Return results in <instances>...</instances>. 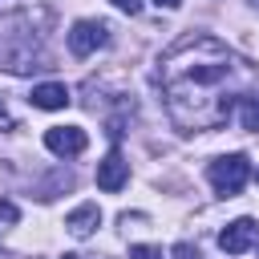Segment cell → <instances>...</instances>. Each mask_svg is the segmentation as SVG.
<instances>
[{
	"label": "cell",
	"instance_id": "cell-4",
	"mask_svg": "<svg viewBox=\"0 0 259 259\" xmlns=\"http://www.w3.org/2000/svg\"><path fill=\"white\" fill-rule=\"evenodd\" d=\"M85 130L81 125H53V130H45V146H49V154H57V158H77L81 150H85Z\"/></svg>",
	"mask_w": 259,
	"mask_h": 259
},
{
	"label": "cell",
	"instance_id": "cell-1",
	"mask_svg": "<svg viewBox=\"0 0 259 259\" xmlns=\"http://www.w3.org/2000/svg\"><path fill=\"white\" fill-rule=\"evenodd\" d=\"M251 69L210 32H182L158 61V89L182 134H206L231 121Z\"/></svg>",
	"mask_w": 259,
	"mask_h": 259
},
{
	"label": "cell",
	"instance_id": "cell-12",
	"mask_svg": "<svg viewBox=\"0 0 259 259\" xmlns=\"http://www.w3.org/2000/svg\"><path fill=\"white\" fill-rule=\"evenodd\" d=\"M170 255H174V259H198V251H194L190 243H178V247H174Z\"/></svg>",
	"mask_w": 259,
	"mask_h": 259
},
{
	"label": "cell",
	"instance_id": "cell-2",
	"mask_svg": "<svg viewBox=\"0 0 259 259\" xmlns=\"http://www.w3.org/2000/svg\"><path fill=\"white\" fill-rule=\"evenodd\" d=\"M206 178H210V186H214L223 198H231V194H239V190L247 186V178H251V162H247L243 154L214 158V162L206 166Z\"/></svg>",
	"mask_w": 259,
	"mask_h": 259
},
{
	"label": "cell",
	"instance_id": "cell-8",
	"mask_svg": "<svg viewBox=\"0 0 259 259\" xmlns=\"http://www.w3.org/2000/svg\"><path fill=\"white\" fill-rule=\"evenodd\" d=\"M28 101H32L36 109H65V105H69V89H65L61 81H45V85H32Z\"/></svg>",
	"mask_w": 259,
	"mask_h": 259
},
{
	"label": "cell",
	"instance_id": "cell-15",
	"mask_svg": "<svg viewBox=\"0 0 259 259\" xmlns=\"http://www.w3.org/2000/svg\"><path fill=\"white\" fill-rule=\"evenodd\" d=\"M154 4H158V8H178L182 0H154Z\"/></svg>",
	"mask_w": 259,
	"mask_h": 259
},
{
	"label": "cell",
	"instance_id": "cell-10",
	"mask_svg": "<svg viewBox=\"0 0 259 259\" xmlns=\"http://www.w3.org/2000/svg\"><path fill=\"white\" fill-rule=\"evenodd\" d=\"M16 219H20V206H16V202H8V198H0V231L16 227Z\"/></svg>",
	"mask_w": 259,
	"mask_h": 259
},
{
	"label": "cell",
	"instance_id": "cell-9",
	"mask_svg": "<svg viewBox=\"0 0 259 259\" xmlns=\"http://www.w3.org/2000/svg\"><path fill=\"white\" fill-rule=\"evenodd\" d=\"M239 121H243V130H255L259 134V97L255 93H243L239 97Z\"/></svg>",
	"mask_w": 259,
	"mask_h": 259
},
{
	"label": "cell",
	"instance_id": "cell-7",
	"mask_svg": "<svg viewBox=\"0 0 259 259\" xmlns=\"http://www.w3.org/2000/svg\"><path fill=\"white\" fill-rule=\"evenodd\" d=\"M97 223H101V210H97V202H81L69 219H65V227H69V235L73 239H89L93 231H97Z\"/></svg>",
	"mask_w": 259,
	"mask_h": 259
},
{
	"label": "cell",
	"instance_id": "cell-6",
	"mask_svg": "<svg viewBox=\"0 0 259 259\" xmlns=\"http://www.w3.org/2000/svg\"><path fill=\"white\" fill-rule=\"evenodd\" d=\"M125 182H130V162H125L117 150H109V154L97 162V186H101L105 194H117Z\"/></svg>",
	"mask_w": 259,
	"mask_h": 259
},
{
	"label": "cell",
	"instance_id": "cell-3",
	"mask_svg": "<svg viewBox=\"0 0 259 259\" xmlns=\"http://www.w3.org/2000/svg\"><path fill=\"white\" fill-rule=\"evenodd\" d=\"M101 45H109V24L105 20H77L69 28V53L73 57H89Z\"/></svg>",
	"mask_w": 259,
	"mask_h": 259
},
{
	"label": "cell",
	"instance_id": "cell-13",
	"mask_svg": "<svg viewBox=\"0 0 259 259\" xmlns=\"http://www.w3.org/2000/svg\"><path fill=\"white\" fill-rule=\"evenodd\" d=\"M113 4H117L121 12H130V16H138V12H142V0H113Z\"/></svg>",
	"mask_w": 259,
	"mask_h": 259
},
{
	"label": "cell",
	"instance_id": "cell-5",
	"mask_svg": "<svg viewBox=\"0 0 259 259\" xmlns=\"http://www.w3.org/2000/svg\"><path fill=\"white\" fill-rule=\"evenodd\" d=\"M255 239H259L255 219H235V223H227V227L219 231V247H223L227 255H243V251H251Z\"/></svg>",
	"mask_w": 259,
	"mask_h": 259
},
{
	"label": "cell",
	"instance_id": "cell-14",
	"mask_svg": "<svg viewBox=\"0 0 259 259\" xmlns=\"http://www.w3.org/2000/svg\"><path fill=\"white\" fill-rule=\"evenodd\" d=\"M12 125V117H8V109H4V101H0V130H8Z\"/></svg>",
	"mask_w": 259,
	"mask_h": 259
},
{
	"label": "cell",
	"instance_id": "cell-11",
	"mask_svg": "<svg viewBox=\"0 0 259 259\" xmlns=\"http://www.w3.org/2000/svg\"><path fill=\"white\" fill-rule=\"evenodd\" d=\"M130 259H162V247H150V243H138V247H130Z\"/></svg>",
	"mask_w": 259,
	"mask_h": 259
}]
</instances>
